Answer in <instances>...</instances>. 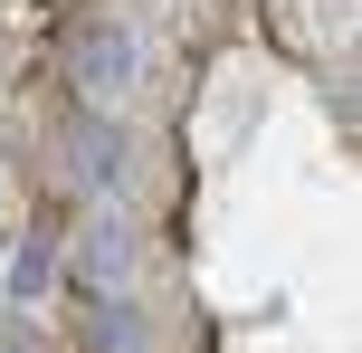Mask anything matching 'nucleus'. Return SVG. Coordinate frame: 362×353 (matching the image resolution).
<instances>
[{"label": "nucleus", "mask_w": 362, "mask_h": 353, "mask_svg": "<svg viewBox=\"0 0 362 353\" xmlns=\"http://www.w3.org/2000/svg\"><path fill=\"white\" fill-rule=\"evenodd\" d=\"M38 287H48V239H29V248H19V258H10V296L29 306Z\"/></svg>", "instance_id": "obj_4"}, {"label": "nucleus", "mask_w": 362, "mask_h": 353, "mask_svg": "<svg viewBox=\"0 0 362 353\" xmlns=\"http://www.w3.org/2000/svg\"><path fill=\"white\" fill-rule=\"evenodd\" d=\"M76 277H86L95 296H124L134 287V229L124 220H86L76 229Z\"/></svg>", "instance_id": "obj_2"}, {"label": "nucleus", "mask_w": 362, "mask_h": 353, "mask_svg": "<svg viewBox=\"0 0 362 353\" xmlns=\"http://www.w3.org/2000/svg\"><path fill=\"white\" fill-rule=\"evenodd\" d=\"M95 344H115V353H144V325L124 316V296H105V316H95Z\"/></svg>", "instance_id": "obj_5"}, {"label": "nucleus", "mask_w": 362, "mask_h": 353, "mask_svg": "<svg viewBox=\"0 0 362 353\" xmlns=\"http://www.w3.org/2000/svg\"><path fill=\"white\" fill-rule=\"evenodd\" d=\"M76 172H86V182H124V134H115L105 115L76 125Z\"/></svg>", "instance_id": "obj_3"}, {"label": "nucleus", "mask_w": 362, "mask_h": 353, "mask_svg": "<svg viewBox=\"0 0 362 353\" xmlns=\"http://www.w3.org/2000/svg\"><path fill=\"white\" fill-rule=\"evenodd\" d=\"M76 96H86V115H115L134 96V29L124 19H95L76 38Z\"/></svg>", "instance_id": "obj_1"}]
</instances>
